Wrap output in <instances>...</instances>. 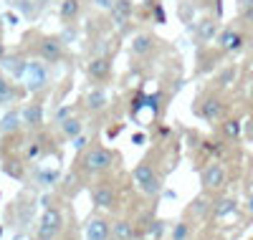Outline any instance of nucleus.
Segmentation results:
<instances>
[{
	"label": "nucleus",
	"instance_id": "f257e3e1",
	"mask_svg": "<svg viewBox=\"0 0 253 240\" xmlns=\"http://www.w3.org/2000/svg\"><path fill=\"white\" fill-rule=\"evenodd\" d=\"M114 160L117 157H114L112 149H107V147H91V149L84 152L81 164H84V172H86V174H104L107 169H112Z\"/></svg>",
	"mask_w": 253,
	"mask_h": 240
},
{
	"label": "nucleus",
	"instance_id": "f03ea898",
	"mask_svg": "<svg viewBox=\"0 0 253 240\" xmlns=\"http://www.w3.org/2000/svg\"><path fill=\"white\" fill-rule=\"evenodd\" d=\"M51 86V76L46 69V61H28V69H26V89L31 94H41Z\"/></svg>",
	"mask_w": 253,
	"mask_h": 240
},
{
	"label": "nucleus",
	"instance_id": "7ed1b4c3",
	"mask_svg": "<svg viewBox=\"0 0 253 240\" xmlns=\"http://www.w3.org/2000/svg\"><path fill=\"white\" fill-rule=\"evenodd\" d=\"M132 177H134L137 187H139L144 195H160L162 182H160V177H157V172L152 169V164H147V162L137 164L134 172H132Z\"/></svg>",
	"mask_w": 253,
	"mask_h": 240
},
{
	"label": "nucleus",
	"instance_id": "20e7f679",
	"mask_svg": "<svg viewBox=\"0 0 253 240\" xmlns=\"http://www.w3.org/2000/svg\"><path fill=\"white\" fill-rule=\"evenodd\" d=\"M61 230H63V215H61V210L48 207L43 215H41V223H38V240H56Z\"/></svg>",
	"mask_w": 253,
	"mask_h": 240
},
{
	"label": "nucleus",
	"instance_id": "39448f33",
	"mask_svg": "<svg viewBox=\"0 0 253 240\" xmlns=\"http://www.w3.org/2000/svg\"><path fill=\"white\" fill-rule=\"evenodd\" d=\"M225 167L220 164V162H210V164H205L203 167V172H200V185L205 187V190H220L223 185H225Z\"/></svg>",
	"mask_w": 253,
	"mask_h": 240
},
{
	"label": "nucleus",
	"instance_id": "423d86ee",
	"mask_svg": "<svg viewBox=\"0 0 253 240\" xmlns=\"http://www.w3.org/2000/svg\"><path fill=\"white\" fill-rule=\"evenodd\" d=\"M38 56L43 58L46 63H58V61L63 58V43H61V38H53V36L41 38V43H38Z\"/></svg>",
	"mask_w": 253,
	"mask_h": 240
},
{
	"label": "nucleus",
	"instance_id": "0eeeda50",
	"mask_svg": "<svg viewBox=\"0 0 253 240\" xmlns=\"http://www.w3.org/2000/svg\"><path fill=\"white\" fill-rule=\"evenodd\" d=\"M218 46H220V51H225V53H238V51L246 46V36H243L241 31H236V28H225V31L220 33V38H218Z\"/></svg>",
	"mask_w": 253,
	"mask_h": 240
},
{
	"label": "nucleus",
	"instance_id": "6e6552de",
	"mask_svg": "<svg viewBox=\"0 0 253 240\" xmlns=\"http://www.w3.org/2000/svg\"><path fill=\"white\" fill-rule=\"evenodd\" d=\"M91 200H94L96 207H114L117 205V192L109 182H99L91 190Z\"/></svg>",
	"mask_w": 253,
	"mask_h": 240
},
{
	"label": "nucleus",
	"instance_id": "1a4fd4ad",
	"mask_svg": "<svg viewBox=\"0 0 253 240\" xmlns=\"http://www.w3.org/2000/svg\"><path fill=\"white\" fill-rule=\"evenodd\" d=\"M200 114H203V119H205V121H210V124L223 121V119H225V104H223L218 96H210V99L203 104Z\"/></svg>",
	"mask_w": 253,
	"mask_h": 240
},
{
	"label": "nucleus",
	"instance_id": "9d476101",
	"mask_svg": "<svg viewBox=\"0 0 253 240\" xmlns=\"http://www.w3.org/2000/svg\"><path fill=\"white\" fill-rule=\"evenodd\" d=\"M86 74L91 81H107L109 74H112V61L107 56H99V58H91L89 66H86Z\"/></svg>",
	"mask_w": 253,
	"mask_h": 240
},
{
	"label": "nucleus",
	"instance_id": "9b49d317",
	"mask_svg": "<svg viewBox=\"0 0 253 240\" xmlns=\"http://www.w3.org/2000/svg\"><path fill=\"white\" fill-rule=\"evenodd\" d=\"M20 117H23V126H28V129H41V126H43V106H41L38 101L26 104L23 112H20Z\"/></svg>",
	"mask_w": 253,
	"mask_h": 240
},
{
	"label": "nucleus",
	"instance_id": "f8f14e48",
	"mask_svg": "<svg viewBox=\"0 0 253 240\" xmlns=\"http://www.w3.org/2000/svg\"><path fill=\"white\" fill-rule=\"evenodd\" d=\"M109 235H112V228L101 217H91L86 223V240H109Z\"/></svg>",
	"mask_w": 253,
	"mask_h": 240
},
{
	"label": "nucleus",
	"instance_id": "ddd939ff",
	"mask_svg": "<svg viewBox=\"0 0 253 240\" xmlns=\"http://www.w3.org/2000/svg\"><path fill=\"white\" fill-rule=\"evenodd\" d=\"M0 66L5 69V74H8L10 79H26L28 61H26L23 56H8V58H3V63H0Z\"/></svg>",
	"mask_w": 253,
	"mask_h": 240
},
{
	"label": "nucleus",
	"instance_id": "4468645a",
	"mask_svg": "<svg viewBox=\"0 0 253 240\" xmlns=\"http://www.w3.org/2000/svg\"><path fill=\"white\" fill-rule=\"evenodd\" d=\"M112 18H114L117 28L124 31V26L129 23V18H132V3L129 0H117V3L112 5Z\"/></svg>",
	"mask_w": 253,
	"mask_h": 240
},
{
	"label": "nucleus",
	"instance_id": "2eb2a0df",
	"mask_svg": "<svg viewBox=\"0 0 253 240\" xmlns=\"http://www.w3.org/2000/svg\"><path fill=\"white\" fill-rule=\"evenodd\" d=\"M112 238H114V240H139V230H137L132 223L119 220V223L112 225Z\"/></svg>",
	"mask_w": 253,
	"mask_h": 240
},
{
	"label": "nucleus",
	"instance_id": "dca6fc26",
	"mask_svg": "<svg viewBox=\"0 0 253 240\" xmlns=\"http://www.w3.org/2000/svg\"><path fill=\"white\" fill-rule=\"evenodd\" d=\"M215 33H218V23L213 18H203V20H198V26H195V36H198V40H213L215 38Z\"/></svg>",
	"mask_w": 253,
	"mask_h": 240
},
{
	"label": "nucleus",
	"instance_id": "f3484780",
	"mask_svg": "<svg viewBox=\"0 0 253 240\" xmlns=\"http://www.w3.org/2000/svg\"><path fill=\"white\" fill-rule=\"evenodd\" d=\"M23 126V117H20L18 112H10V114H5L3 119H0V134H15L18 129Z\"/></svg>",
	"mask_w": 253,
	"mask_h": 240
},
{
	"label": "nucleus",
	"instance_id": "a211bd4d",
	"mask_svg": "<svg viewBox=\"0 0 253 240\" xmlns=\"http://www.w3.org/2000/svg\"><path fill=\"white\" fill-rule=\"evenodd\" d=\"M109 104V96L104 89H91L89 96H86V106H89V112H101V109H107Z\"/></svg>",
	"mask_w": 253,
	"mask_h": 240
},
{
	"label": "nucleus",
	"instance_id": "6ab92c4d",
	"mask_svg": "<svg viewBox=\"0 0 253 240\" xmlns=\"http://www.w3.org/2000/svg\"><path fill=\"white\" fill-rule=\"evenodd\" d=\"M152 48H155V38L147 36V33H139L132 40V53L134 56H147V53H152Z\"/></svg>",
	"mask_w": 253,
	"mask_h": 240
},
{
	"label": "nucleus",
	"instance_id": "aec40b11",
	"mask_svg": "<svg viewBox=\"0 0 253 240\" xmlns=\"http://www.w3.org/2000/svg\"><path fill=\"white\" fill-rule=\"evenodd\" d=\"M81 13V0H63L61 3V20L63 23H74Z\"/></svg>",
	"mask_w": 253,
	"mask_h": 240
},
{
	"label": "nucleus",
	"instance_id": "412c9836",
	"mask_svg": "<svg viewBox=\"0 0 253 240\" xmlns=\"http://www.w3.org/2000/svg\"><path fill=\"white\" fill-rule=\"evenodd\" d=\"M18 96H20V91L15 89L13 83H8V81H5V76H0V104H3V106L15 104V101H18Z\"/></svg>",
	"mask_w": 253,
	"mask_h": 240
},
{
	"label": "nucleus",
	"instance_id": "4be33fe9",
	"mask_svg": "<svg viewBox=\"0 0 253 240\" xmlns=\"http://www.w3.org/2000/svg\"><path fill=\"white\" fill-rule=\"evenodd\" d=\"M61 129H63V134H66V137L76 139V137L81 134V121H79L76 117H69V119L61 121Z\"/></svg>",
	"mask_w": 253,
	"mask_h": 240
},
{
	"label": "nucleus",
	"instance_id": "5701e85b",
	"mask_svg": "<svg viewBox=\"0 0 253 240\" xmlns=\"http://www.w3.org/2000/svg\"><path fill=\"white\" fill-rule=\"evenodd\" d=\"M223 137L225 139H238L241 137V121H236V119H223Z\"/></svg>",
	"mask_w": 253,
	"mask_h": 240
},
{
	"label": "nucleus",
	"instance_id": "b1692460",
	"mask_svg": "<svg viewBox=\"0 0 253 240\" xmlns=\"http://www.w3.org/2000/svg\"><path fill=\"white\" fill-rule=\"evenodd\" d=\"M230 212H236V200H230V198L220 200V202L213 207V215H215V217H225V215H230Z\"/></svg>",
	"mask_w": 253,
	"mask_h": 240
},
{
	"label": "nucleus",
	"instance_id": "393cba45",
	"mask_svg": "<svg viewBox=\"0 0 253 240\" xmlns=\"http://www.w3.org/2000/svg\"><path fill=\"white\" fill-rule=\"evenodd\" d=\"M236 74H238V71H236V66H228V69L218 76V86H220V89H225V86L233 83V81H236Z\"/></svg>",
	"mask_w": 253,
	"mask_h": 240
},
{
	"label": "nucleus",
	"instance_id": "a878e982",
	"mask_svg": "<svg viewBox=\"0 0 253 240\" xmlns=\"http://www.w3.org/2000/svg\"><path fill=\"white\" fill-rule=\"evenodd\" d=\"M238 8L246 23H253V0H238Z\"/></svg>",
	"mask_w": 253,
	"mask_h": 240
},
{
	"label": "nucleus",
	"instance_id": "bb28decb",
	"mask_svg": "<svg viewBox=\"0 0 253 240\" xmlns=\"http://www.w3.org/2000/svg\"><path fill=\"white\" fill-rule=\"evenodd\" d=\"M203 149L208 152L210 157H220L223 152H225V147H223V142H205L203 144Z\"/></svg>",
	"mask_w": 253,
	"mask_h": 240
},
{
	"label": "nucleus",
	"instance_id": "cd10ccee",
	"mask_svg": "<svg viewBox=\"0 0 253 240\" xmlns=\"http://www.w3.org/2000/svg\"><path fill=\"white\" fill-rule=\"evenodd\" d=\"M3 172H5V174H10V177H15V180L23 177V169H20V164H18V162H5V164H3Z\"/></svg>",
	"mask_w": 253,
	"mask_h": 240
},
{
	"label": "nucleus",
	"instance_id": "c85d7f7f",
	"mask_svg": "<svg viewBox=\"0 0 253 240\" xmlns=\"http://www.w3.org/2000/svg\"><path fill=\"white\" fill-rule=\"evenodd\" d=\"M41 155V144L38 142H28V147H26V160H36Z\"/></svg>",
	"mask_w": 253,
	"mask_h": 240
},
{
	"label": "nucleus",
	"instance_id": "c756f323",
	"mask_svg": "<svg viewBox=\"0 0 253 240\" xmlns=\"http://www.w3.org/2000/svg\"><path fill=\"white\" fill-rule=\"evenodd\" d=\"M185 233H187V228H185V223H180V225H177V230H175V240H182V238H185Z\"/></svg>",
	"mask_w": 253,
	"mask_h": 240
},
{
	"label": "nucleus",
	"instance_id": "7c9ffc66",
	"mask_svg": "<svg viewBox=\"0 0 253 240\" xmlns=\"http://www.w3.org/2000/svg\"><path fill=\"white\" fill-rule=\"evenodd\" d=\"M3 58H5V48H3V40H0V63H3Z\"/></svg>",
	"mask_w": 253,
	"mask_h": 240
},
{
	"label": "nucleus",
	"instance_id": "2f4dec72",
	"mask_svg": "<svg viewBox=\"0 0 253 240\" xmlns=\"http://www.w3.org/2000/svg\"><path fill=\"white\" fill-rule=\"evenodd\" d=\"M36 3H41V5H46V3H48V0H36Z\"/></svg>",
	"mask_w": 253,
	"mask_h": 240
},
{
	"label": "nucleus",
	"instance_id": "473e14b6",
	"mask_svg": "<svg viewBox=\"0 0 253 240\" xmlns=\"http://www.w3.org/2000/svg\"><path fill=\"white\" fill-rule=\"evenodd\" d=\"M251 104H253V86H251Z\"/></svg>",
	"mask_w": 253,
	"mask_h": 240
}]
</instances>
